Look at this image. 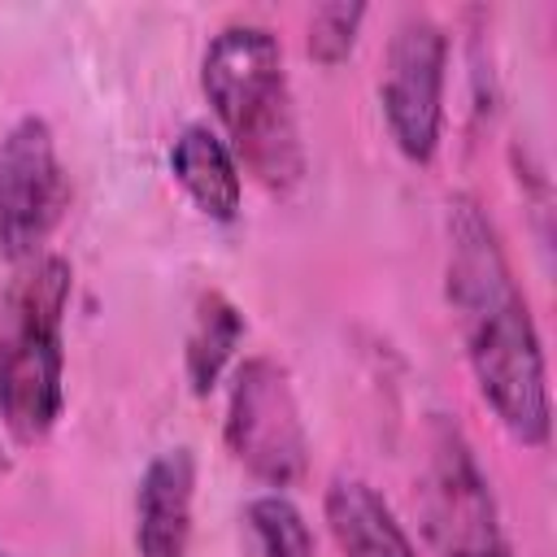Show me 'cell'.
Returning <instances> with one entry per match:
<instances>
[{"label": "cell", "instance_id": "1", "mask_svg": "<svg viewBox=\"0 0 557 557\" xmlns=\"http://www.w3.org/2000/svg\"><path fill=\"white\" fill-rule=\"evenodd\" d=\"M448 296L483 400L522 444L548 440V379L535 322L513 287L509 261L483 209L457 200L448 213Z\"/></svg>", "mask_w": 557, "mask_h": 557}, {"label": "cell", "instance_id": "2", "mask_svg": "<svg viewBox=\"0 0 557 557\" xmlns=\"http://www.w3.org/2000/svg\"><path fill=\"white\" fill-rule=\"evenodd\" d=\"M200 87L244 165L270 191L296 187L305 157L278 39L257 22L222 26L205 48Z\"/></svg>", "mask_w": 557, "mask_h": 557}, {"label": "cell", "instance_id": "11", "mask_svg": "<svg viewBox=\"0 0 557 557\" xmlns=\"http://www.w3.org/2000/svg\"><path fill=\"white\" fill-rule=\"evenodd\" d=\"M248 540L257 557H318L305 513L278 492L257 496L248 505Z\"/></svg>", "mask_w": 557, "mask_h": 557}, {"label": "cell", "instance_id": "8", "mask_svg": "<svg viewBox=\"0 0 557 557\" xmlns=\"http://www.w3.org/2000/svg\"><path fill=\"white\" fill-rule=\"evenodd\" d=\"M170 170L205 218L231 222L239 213V196H244L239 165H235V157L218 131H209L200 122L183 126L174 148H170Z\"/></svg>", "mask_w": 557, "mask_h": 557}, {"label": "cell", "instance_id": "5", "mask_svg": "<svg viewBox=\"0 0 557 557\" xmlns=\"http://www.w3.org/2000/svg\"><path fill=\"white\" fill-rule=\"evenodd\" d=\"M70 187L52 126L35 113L17 117L0 139V252L13 265L44 257L48 235L65 213Z\"/></svg>", "mask_w": 557, "mask_h": 557}, {"label": "cell", "instance_id": "12", "mask_svg": "<svg viewBox=\"0 0 557 557\" xmlns=\"http://www.w3.org/2000/svg\"><path fill=\"white\" fill-rule=\"evenodd\" d=\"M366 9L361 4H322L309 22V52L322 61V65H335L352 52V39H357V26H361Z\"/></svg>", "mask_w": 557, "mask_h": 557}, {"label": "cell", "instance_id": "10", "mask_svg": "<svg viewBox=\"0 0 557 557\" xmlns=\"http://www.w3.org/2000/svg\"><path fill=\"white\" fill-rule=\"evenodd\" d=\"M239 335H244L239 309L222 292H205L200 305H196L191 335H187V383H191L196 396H209L213 392L222 366L239 348Z\"/></svg>", "mask_w": 557, "mask_h": 557}, {"label": "cell", "instance_id": "6", "mask_svg": "<svg viewBox=\"0 0 557 557\" xmlns=\"http://www.w3.org/2000/svg\"><path fill=\"white\" fill-rule=\"evenodd\" d=\"M444 61L448 39L426 13H409L387 48L383 74V113L392 139L409 161H431L444 122Z\"/></svg>", "mask_w": 557, "mask_h": 557}, {"label": "cell", "instance_id": "9", "mask_svg": "<svg viewBox=\"0 0 557 557\" xmlns=\"http://www.w3.org/2000/svg\"><path fill=\"white\" fill-rule=\"evenodd\" d=\"M326 522L348 557H413L405 527L361 479H335L326 487Z\"/></svg>", "mask_w": 557, "mask_h": 557}, {"label": "cell", "instance_id": "3", "mask_svg": "<svg viewBox=\"0 0 557 557\" xmlns=\"http://www.w3.org/2000/svg\"><path fill=\"white\" fill-rule=\"evenodd\" d=\"M70 261L44 252L17 270L0 300V422L17 444H39L65 405V305Z\"/></svg>", "mask_w": 557, "mask_h": 557}, {"label": "cell", "instance_id": "13", "mask_svg": "<svg viewBox=\"0 0 557 557\" xmlns=\"http://www.w3.org/2000/svg\"><path fill=\"white\" fill-rule=\"evenodd\" d=\"M0 557H13V553H4V548H0Z\"/></svg>", "mask_w": 557, "mask_h": 557}, {"label": "cell", "instance_id": "7", "mask_svg": "<svg viewBox=\"0 0 557 557\" xmlns=\"http://www.w3.org/2000/svg\"><path fill=\"white\" fill-rule=\"evenodd\" d=\"M191 496L196 457L191 448H165L148 461L135 496V553L139 557H183L191 540Z\"/></svg>", "mask_w": 557, "mask_h": 557}, {"label": "cell", "instance_id": "4", "mask_svg": "<svg viewBox=\"0 0 557 557\" xmlns=\"http://www.w3.org/2000/svg\"><path fill=\"white\" fill-rule=\"evenodd\" d=\"M226 448L252 479L270 487H292L305 474V422L278 361L252 357L239 366L226 405Z\"/></svg>", "mask_w": 557, "mask_h": 557}]
</instances>
